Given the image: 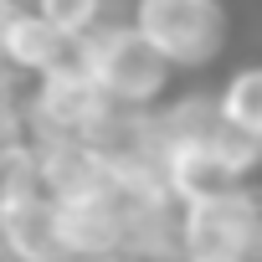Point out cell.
I'll use <instances>...</instances> for the list:
<instances>
[{"label":"cell","instance_id":"cell-12","mask_svg":"<svg viewBox=\"0 0 262 262\" xmlns=\"http://www.w3.org/2000/svg\"><path fill=\"white\" fill-rule=\"evenodd\" d=\"M72 262H139V257H128V252H93V257H72Z\"/></svg>","mask_w":262,"mask_h":262},{"label":"cell","instance_id":"cell-6","mask_svg":"<svg viewBox=\"0 0 262 262\" xmlns=\"http://www.w3.org/2000/svg\"><path fill=\"white\" fill-rule=\"evenodd\" d=\"M0 242H6L11 262H72L62 236V206L47 190L0 206Z\"/></svg>","mask_w":262,"mask_h":262},{"label":"cell","instance_id":"cell-1","mask_svg":"<svg viewBox=\"0 0 262 262\" xmlns=\"http://www.w3.org/2000/svg\"><path fill=\"white\" fill-rule=\"evenodd\" d=\"M77 67L88 72V82L98 88V98L108 108H128V113H155L175 98V67L128 26V16H113L103 31H93L88 41H77Z\"/></svg>","mask_w":262,"mask_h":262},{"label":"cell","instance_id":"cell-10","mask_svg":"<svg viewBox=\"0 0 262 262\" xmlns=\"http://www.w3.org/2000/svg\"><path fill=\"white\" fill-rule=\"evenodd\" d=\"M41 190V175H36V144L26 128H6L0 134V206H11L21 195Z\"/></svg>","mask_w":262,"mask_h":262},{"label":"cell","instance_id":"cell-7","mask_svg":"<svg viewBox=\"0 0 262 262\" xmlns=\"http://www.w3.org/2000/svg\"><path fill=\"white\" fill-rule=\"evenodd\" d=\"M67 57H72V47L21 0V11L6 21V31H0V72L11 82H36L52 67H62Z\"/></svg>","mask_w":262,"mask_h":262},{"label":"cell","instance_id":"cell-9","mask_svg":"<svg viewBox=\"0 0 262 262\" xmlns=\"http://www.w3.org/2000/svg\"><path fill=\"white\" fill-rule=\"evenodd\" d=\"M26 6L67 41V47H77V41H88L93 31H103L113 16H108V0H26Z\"/></svg>","mask_w":262,"mask_h":262},{"label":"cell","instance_id":"cell-5","mask_svg":"<svg viewBox=\"0 0 262 262\" xmlns=\"http://www.w3.org/2000/svg\"><path fill=\"white\" fill-rule=\"evenodd\" d=\"M98 113H103V98L77 67V47L62 67L26 82V98H21V128L31 139H82Z\"/></svg>","mask_w":262,"mask_h":262},{"label":"cell","instance_id":"cell-3","mask_svg":"<svg viewBox=\"0 0 262 262\" xmlns=\"http://www.w3.org/2000/svg\"><path fill=\"white\" fill-rule=\"evenodd\" d=\"M175 262H262V180L180 206Z\"/></svg>","mask_w":262,"mask_h":262},{"label":"cell","instance_id":"cell-13","mask_svg":"<svg viewBox=\"0 0 262 262\" xmlns=\"http://www.w3.org/2000/svg\"><path fill=\"white\" fill-rule=\"evenodd\" d=\"M21 11V0H0V31H6V21Z\"/></svg>","mask_w":262,"mask_h":262},{"label":"cell","instance_id":"cell-11","mask_svg":"<svg viewBox=\"0 0 262 262\" xmlns=\"http://www.w3.org/2000/svg\"><path fill=\"white\" fill-rule=\"evenodd\" d=\"M6 128H21V103H16V82L0 72V134Z\"/></svg>","mask_w":262,"mask_h":262},{"label":"cell","instance_id":"cell-4","mask_svg":"<svg viewBox=\"0 0 262 262\" xmlns=\"http://www.w3.org/2000/svg\"><path fill=\"white\" fill-rule=\"evenodd\" d=\"M262 175V144L221 128L216 139H185V144H165V170H160V185L175 206H190V201H206V195H221V190H236V185H252Z\"/></svg>","mask_w":262,"mask_h":262},{"label":"cell","instance_id":"cell-2","mask_svg":"<svg viewBox=\"0 0 262 262\" xmlns=\"http://www.w3.org/2000/svg\"><path fill=\"white\" fill-rule=\"evenodd\" d=\"M123 16L180 77L216 67L231 47L226 0H128Z\"/></svg>","mask_w":262,"mask_h":262},{"label":"cell","instance_id":"cell-8","mask_svg":"<svg viewBox=\"0 0 262 262\" xmlns=\"http://www.w3.org/2000/svg\"><path fill=\"white\" fill-rule=\"evenodd\" d=\"M216 108H221V123L231 128V134L262 144V57L231 67L216 82Z\"/></svg>","mask_w":262,"mask_h":262}]
</instances>
